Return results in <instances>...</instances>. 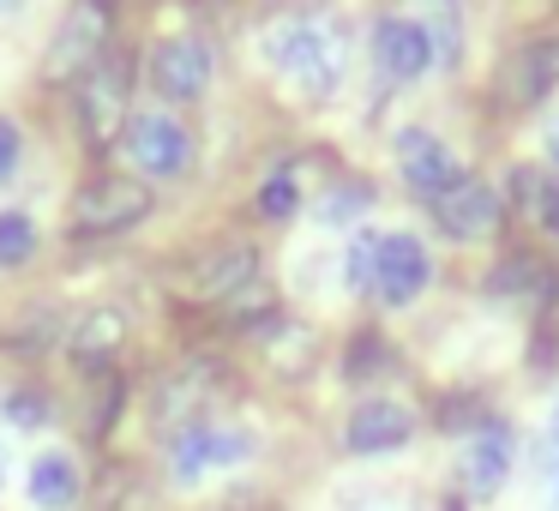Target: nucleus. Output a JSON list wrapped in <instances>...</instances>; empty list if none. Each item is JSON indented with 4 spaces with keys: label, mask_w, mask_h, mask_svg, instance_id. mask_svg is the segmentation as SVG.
Here are the masks:
<instances>
[{
    "label": "nucleus",
    "mask_w": 559,
    "mask_h": 511,
    "mask_svg": "<svg viewBox=\"0 0 559 511\" xmlns=\"http://www.w3.org/2000/svg\"><path fill=\"white\" fill-rule=\"evenodd\" d=\"M265 61L277 67L289 85H301L307 97H331V91L343 85V37L337 25H325V19H277V25L265 31Z\"/></svg>",
    "instance_id": "1"
},
{
    "label": "nucleus",
    "mask_w": 559,
    "mask_h": 511,
    "mask_svg": "<svg viewBox=\"0 0 559 511\" xmlns=\"http://www.w3.org/2000/svg\"><path fill=\"white\" fill-rule=\"evenodd\" d=\"M133 121V67L121 55H103L85 79H79V139L91 151H109Z\"/></svg>",
    "instance_id": "2"
},
{
    "label": "nucleus",
    "mask_w": 559,
    "mask_h": 511,
    "mask_svg": "<svg viewBox=\"0 0 559 511\" xmlns=\"http://www.w3.org/2000/svg\"><path fill=\"white\" fill-rule=\"evenodd\" d=\"M103 49H109V0H73L49 55H43V73L55 85H73V79H85L103 61Z\"/></svg>",
    "instance_id": "3"
},
{
    "label": "nucleus",
    "mask_w": 559,
    "mask_h": 511,
    "mask_svg": "<svg viewBox=\"0 0 559 511\" xmlns=\"http://www.w3.org/2000/svg\"><path fill=\"white\" fill-rule=\"evenodd\" d=\"M151 217V187L139 175H97L73 193V235H121Z\"/></svg>",
    "instance_id": "4"
},
{
    "label": "nucleus",
    "mask_w": 559,
    "mask_h": 511,
    "mask_svg": "<svg viewBox=\"0 0 559 511\" xmlns=\"http://www.w3.org/2000/svg\"><path fill=\"white\" fill-rule=\"evenodd\" d=\"M127 157H133L139 175H151V181H175V175H187V163H193V133H187L175 115H133V121H127Z\"/></svg>",
    "instance_id": "5"
},
{
    "label": "nucleus",
    "mask_w": 559,
    "mask_h": 511,
    "mask_svg": "<svg viewBox=\"0 0 559 511\" xmlns=\"http://www.w3.org/2000/svg\"><path fill=\"white\" fill-rule=\"evenodd\" d=\"M433 223L451 241H487V235H499V223H506V199L487 181H475V175H457V181L433 199Z\"/></svg>",
    "instance_id": "6"
},
{
    "label": "nucleus",
    "mask_w": 559,
    "mask_h": 511,
    "mask_svg": "<svg viewBox=\"0 0 559 511\" xmlns=\"http://www.w3.org/2000/svg\"><path fill=\"white\" fill-rule=\"evenodd\" d=\"M253 457V439L235 433V427H187V433H175V451H169V475L175 482H205L211 470H235V463Z\"/></svg>",
    "instance_id": "7"
},
{
    "label": "nucleus",
    "mask_w": 559,
    "mask_h": 511,
    "mask_svg": "<svg viewBox=\"0 0 559 511\" xmlns=\"http://www.w3.org/2000/svg\"><path fill=\"white\" fill-rule=\"evenodd\" d=\"M415 439V409L397 397H361L349 409V427H343V445L355 457H391Z\"/></svg>",
    "instance_id": "8"
},
{
    "label": "nucleus",
    "mask_w": 559,
    "mask_h": 511,
    "mask_svg": "<svg viewBox=\"0 0 559 511\" xmlns=\"http://www.w3.org/2000/svg\"><path fill=\"white\" fill-rule=\"evenodd\" d=\"M433 283V259L415 235H379V253H373V295L385 307H409L415 295Z\"/></svg>",
    "instance_id": "9"
},
{
    "label": "nucleus",
    "mask_w": 559,
    "mask_h": 511,
    "mask_svg": "<svg viewBox=\"0 0 559 511\" xmlns=\"http://www.w3.org/2000/svg\"><path fill=\"white\" fill-rule=\"evenodd\" d=\"M211 385H217V367L211 361L175 367L157 385V397H151V427H157V433H187V427H199V415H205V403H211Z\"/></svg>",
    "instance_id": "10"
},
{
    "label": "nucleus",
    "mask_w": 559,
    "mask_h": 511,
    "mask_svg": "<svg viewBox=\"0 0 559 511\" xmlns=\"http://www.w3.org/2000/svg\"><path fill=\"white\" fill-rule=\"evenodd\" d=\"M397 169H403V181H409V193L427 199V205L463 175L457 157H451V145L439 133H427V127H403L397 133Z\"/></svg>",
    "instance_id": "11"
},
{
    "label": "nucleus",
    "mask_w": 559,
    "mask_h": 511,
    "mask_svg": "<svg viewBox=\"0 0 559 511\" xmlns=\"http://www.w3.org/2000/svg\"><path fill=\"white\" fill-rule=\"evenodd\" d=\"M373 61H379V73H385V79L409 85V79H421L439 55H433V37H427L421 19L391 13V19H379V25H373Z\"/></svg>",
    "instance_id": "12"
},
{
    "label": "nucleus",
    "mask_w": 559,
    "mask_h": 511,
    "mask_svg": "<svg viewBox=\"0 0 559 511\" xmlns=\"http://www.w3.org/2000/svg\"><path fill=\"white\" fill-rule=\"evenodd\" d=\"M554 85H559V31H542V37H530L506 67H499V97L518 103V109L542 103Z\"/></svg>",
    "instance_id": "13"
},
{
    "label": "nucleus",
    "mask_w": 559,
    "mask_h": 511,
    "mask_svg": "<svg viewBox=\"0 0 559 511\" xmlns=\"http://www.w3.org/2000/svg\"><path fill=\"white\" fill-rule=\"evenodd\" d=\"M151 85L169 103H199L211 85V49L199 37H169L151 55Z\"/></svg>",
    "instance_id": "14"
},
{
    "label": "nucleus",
    "mask_w": 559,
    "mask_h": 511,
    "mask_svg": "<svg viewBox=\"0 0 559 511\" xmlns=\"http://www.w3.org/2000/svg\"><path fill=\"white\" fill-rule=\"evenodd\" d=\"M511 475V427L506 421H475L463 439V487L475 499H493Z\"/></svg>",
    "instance_id": "15"
},
{
    "label": "nucleus",
    "mask_w": 559,
    "mask_h": 511,
    "mask_svg": "<svg viewBox=\"0 0 559 511\" xmlns=\"http://www.w3.org/2000/svg\"><path fill=\"white\" fill-rule=\"evenodd\" d=\"M253 283H259V253L247 241H235V247H217V253L199 259L193 277H187V295H199V301H235Z\"/></svg>",
    "instance_id": "16"
},
{
    "label": "nucleus",
    "mask_w": 559,
    "mask_h": 511,
    "mask_svg": "<svg viewBox=\"0 0 559 511\" xmlns=\"http://www.w3.org/2000/svg\"><path fill=\"white\" fill-rule=\"evenodd\" d=\"M121 343H127V313L121 307H91V313L67 331V349H73V361L85 367V373H109V361L121 355Z\"/></svg>",
    "instance_id": "17"
},
{
    "label": "nucleus",
    "mask_w": 559,
    "mask_h": 511,
    "mask_svg": "<svg viewBox=\"0 0 559 511\" xmlns=\"http://www.w3.org/2000/svg\"><path fill=\"white\" fill-rule=\"evenodd\" d=\"M31 506L37 511H73L79 506V463L67 451H43L31 463Z\"/></svg>",
    "instance_id": "18"
},
{
    "label": "nucleus",
    "mask_w": 559,
    "mask_h": 511,
    "mask_svg": "<svg viewBox=\"0 0 559 511\" xmlns=\"http://www.w3.org/2000/svg\"><path fill=\"white\" fill-rule=\"evenodd\" d=\"M259 337H265V361L277 367V373H307L313 367V349H319V337L307 325H295V319H277L271 313L265 325H259Z\"/></svg>",
    "instance_id": "19"
},
{
    "label": "nucleus",
    "mask_w": 559,
    "mask_h": 511,
    "mask_svg": "<svg viewBox=\"0 0 559 511\" xmlns=\"http://www.w3.org/2000/svg\"><path fill=\"white\" fill-rule=\"evenodd\" d=\"M493 295H523V301H554V271L542 265V259H530V253H518V259H506V265L493 271V283H487Z\"/></svg>",
    "instance_id": "20"
},
{
    "label": "nucleus",
    "mask_w": 559,
    "mask_h": 511,
    "mask_svg": "<svg viewBox=\"0 0 559 511\" xmlns=\"http://www.w3.org/2000/svg\"><path fill=\"white\" fill-rule=\"evenodd\" d=\"M31 253H37V223L25 211H0V271L25 265Z\"/></svg>",
    "instance_id": "21"
},
{
    "label": "nucleus",
    "mask_w": 559,
    "mask_h": 511,
    "mask_svg": "<svg viewBox=\"0 0 559 511\" xmlns=\"http://www.w3.org/2000/svg\"><path fill=\"white\" fill-rule=\"evenodd\" d=\"M295 211H301V181H295L289 169H277L265 187H259V217H271V223H289Z\"/></svg>",
    "instance_id": "22"
},
{
    "label": "nucleus",
    "mask_w": 559,
    "mask_h": 511,
    "mask_svg": "<svg viewBox=\"0 0 559 511\" xmlns=\"http://www.w3.org/2000/svg\"><path fill=\"white\" fill-rule=\"evenodd\" d=\"M506 193L518 211H530V217H542V199H547V175L535 169V163H518V169L506 175Z\"/></svg>",
    "instance_id": "23"
},
{
    "label": "nucleus",
    "mask_w": 559,
    "mask_h": 511,
    "mask_svg": "<svg viewBox=\"0 0 559 511\" xmlns=\"http://www.w3.org/2000/svg\"><path fill=\"white\" fill-rule=\"evenodd\" d=\"M7 421H19V427H43V421H55L49 391H13V397H7Z\"/></svg>",
    "instance_id": "24"
},
{
    "label": "nucleus",
    "mask_w": 559,
    "mask_h": 511,
    "mask_svg": "<svg viewBox=\"0 0 559 511\" xmlns=\"http://www.w3.org/2000/svg\"><path fill=\"white\" fill-rule=\"evenodd\" d=\"M385 343H379L373 337V331H361V337H355L349 343V361H343V373H349V379H367V373H379V367H385Z\"/></svg>",
    "instance_id": "25"
},
{
    "label": "nucleus",
    "mask_w": 559,
    "mask_h": 511,
    "mask_svg": "<svg viewBox=\"0 0 559 511\" xmlns=\"http://www.w3.org/2000/svg\"><path fill=\"white\" fill-rule=\"evenodd\" d=\"M361 205H367V187H355V181H349V187H337V193H325L319 217H325V223H349Z\"/></svg>",
    "instance_id": "26"
},
{
    "label": "nucleus",
    "mask_w": 559,
    "mask_h": 511,
    "mask_svg": "<svg viewBox=\"0 0 559 511\" xmlns=\"http://www.w3.org/2000/svg\"><path fill=\"white\" fill-rule=\"evenodd\" d=\"M19 157H25V133H19V121L0 115V181H13L19 175Z\"/></svg>",
    "instance_id": "27"
},
{
    "label": "nucleus",
    "mask_w": 559,
    "mask_h": 511,
    "mask_svg": "<svg viewBox=\"0 0 559 511\" xmlns=\"http://www.w3.org/2000/svg\"><path fill=\"white\" fill-rule=\"evenodd\" d=\"M373 253H379V235H361L349 247V283L355 289H373Z\"/></svg>",
    "instance_id": "28"
},
{
    "label": "nucleus",
    "mask_w": 559,
    "mask_h": 511,
    "mask_svg": "<svg viewBox=\"0 0 559 511\" xmlns=\"http://www.w3.org/2000/svg\"><path fill=\"white\" fill-rule=\"evenodd\" d=\"M55 325H61L55 313H31V319H25V331H19L13 343H19V349H31V343H49V337H55Z\"/></svg>",
    "instance_id": "29"
},
{
    "label": "nucleus",
    "mask_w": 559,
    "mask_h": 511,
    "mask_svg": "<svg viewBox=\"0 0 559 511\" xmlns=\"http://www.w3.org/2000/svg\"><path fill=\"white\" fill-rule=\"evenodd\" d=\"M535 223H542L547 235H559V181H547V199H542V217Z\"/></svg>",
    "instance_id": "30"
},
{
    "label": "nucleus",
    "mask_w": 559,
    "mask_h": 511,
    "mask_svg": "<svg viewBox=\"0 0 559 511\" xmlns=\"http://www.w3.org/2000/svg\"><path fill=\"white\" fill-rule=\"evenodd\" d=\"M547 157H554V163H559V121H554V127H547Z\"/></svg>",
    "instance_id": "31"
},
{
    "label": "nucleus",
    "mask_w": 559,
    "mask_h": 511,
    "mask_svg": "<svg viewBox=\"0 0 559 511\" xmlns=\"http://www.w3.org/2000/svg\"><path fill=\"white\" fill-rule=\"evenodd\" d=\"M547 433H554V445H559V403H554V427H547Z\"/></svg>",
    "instance_id": "32"
},
{
    "label": "nucleus",
    "mask_w": 559,
    "mask_h": 511,
    "mask_svg": "<svg viewBox=\"0 0 559 511\" xmlns=\"http://www.w3.org/2000/svg\"><path fill=\"white\" fill-rule=\"evenodd\" d=\"M0 475H7V451H0Z\"/></svg>",
    "instance_id": "33"
},
{
    "label": "nucleus",
    "mask_w": 559,
    "mask_h": 511,
    "mask_svg": "<svg viewBox=\"0 0 559 511\" xmlns=\"http://www.w3.org/2000/svg\"><path fill=\"white\" fill-rule=\"evenodd\" d=\"M554 499H559V482H554Z\"/></svg>",
    "instance_id": "34"
}]
</instances>
